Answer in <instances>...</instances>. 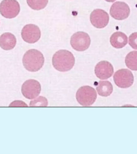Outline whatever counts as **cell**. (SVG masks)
I'll list each match as a JSON object with an SVG mask.
<instances>
[{"instance_id": "6da1fadb", "label": "cell", "mask_w": 137, "mask_h": 154, "mask_svg": "<svg viewBox=\"0 0 137 154\" xmlns=\"http://www.w3.org/2000/svg\"><path fill=\"white\" fill-rule=\"evenodd\" d=\"M75 63V58L71 52L62 49L56 51L52 58V64L55 69L61 72L70 70Z\"/></svg>"}, {"instance_id": "7a4b0ae2", "label": "cell", "mask_w": 137, "mask_h": 154, "mask_svg": "<svg viewBox=\"0 0 137 154\" xmlns=\"http://www.w3.org/2000/svg\"><path fill=\"white\" fill-rule=\"evenodd\" d=\"M44 59L41 52L35 49L27 51L24 54L23 63L27 70L36 72L39 70L44 65Z\"/></svg>"}, {"instance_id": "3957f363", "label": "cell", "mask_w": 137, "mask_h": 154, "mask_svg": "<svg viewBox=\"0 0 137 154\" xmlns=\"http://www.w3.org/2000/svg\"><path fill=\"white\" fill-rule=\"evenodd\" d=\"M77 101L83 106H90L95 102L97 94L94 88L89 85H85L79 88L76 93Z\"/></svg>"}, {"instance_id": "277c9868", "label": "cell", "mask_w": 137, "mask_h": 154, "mask_svg": "<svg viewBox=\"0 0 137 154\" xmlns=\"http://www.w3.org/2000/svg\"><path fill=\"white\" fill-rule=\"evenodd\" d=\"M71 45L73 49L78 51H83L89 48L91 43L90 36L86 32L79 31L71 37Z\"/></svg>"}, {"instance_id": "5b68a950", "label": "cell", "mask_w": 137, "mask_h": 154, "mask_svg": "<svg viewBox=\"0 0 137 154\" xmlns=\"http://www.w3.org/2000/svg\"><path fill=\"white\" fill-rule=\"evenodd\" d=\"M20 11V5L16 0H3L0 4V13L7 19L15 17Z\"/></svg>"}, {"instance_id": "8992f818", "label": "cell", "mask_w": 137, "mask_h": 154, "mask_svg": "<svg viewBox=\"0 0 137 154\" xmlns=\"http://www.w3.org/2000/svg\"><path fill=\"white\" fill-rule=\"evenodd\" d=\"M114 82L118 87L122 88H129L134 82V77L129 70L122 69L117 71L114 75Z\"/></svg>"}, {"instance_id": "52a82bcc", "label": "cell", "mask_w": 137, "mask_h": 154, "mask_svg": "<svg viewBox=\"0 0 137 154\" xmlns=\"http://www.w3.org/2000/svg\"><path fill=\"white\" fill-rule=\"evenodd\" d=\"M41 88L40 83L33 79L26 81L21 87V92L26 98L32 100L37 97L40 93Z\"/></svg>"}, {"instance_id": "ba28073f", "label": "cell", "mask_w": 137, "mask_h": 154, "mask_svg": "<svg viewBox=\"0 0 137 154\" xmlns=\"http://www.w3.org/2000/svg\"><path fill=\"white\" fill-rule=\"evenodd\" d=\"M22 37L25 42L29 43H36L41 36L39 28L34 24H28L24 26L21 32Z\"/></svg>"}, {"instance_id": "9c48e42d", "label": "cell", "mask_w": 137, "mask_h": 154, "mask_svg": "<svg viewBox=\"0 0 137 154\" xmlns=\"http://www.w3.org/2000/svg\"><path fill=\"white\" fill-rule=\"evenodd\" d=\"M130 13L128 5L123 2L117 1L112 5L110 10L111 16L118 20H123L127 19Z\"/></svg>"}, {"instance_id": "30bf717a", "label": "cell", "mask_w": 137, "mask_h": 154, "mask_svg": "<svg viewBox=\"0 0 137 154\" xmlns=\"http://www.w3.org/2000/svg\"><path fill=\"white\" fill-rule=\"evenodd\" d=\"M108 13L103 10L96 9L90 14V21L93 26L98 29L103 28L108 25L109 21Z\"/></svg>"}, {"instance_id": "8fae6325", "label": "cell", "mask_w": 137, "mask_h": 154, "mask_svg": "<svg viewBox=\"0 0 137 154\" xmlns=\"http://www.w3.org/2000/svg\"><path fill=\"white\" fill-rule=\"evenodd\" d=\"M114 72L112 65L108 61H101L95 67V74L96 76L100 79H107L110 78L113 75Z\"/></svg>"}, {"instance_id": "7c38bea8", "label": "cell", "mask_w": 137, "mask_h": 154, "mask_svg": "<svg viewBox=\"0 0 137 154\" xmlns=\"http://www.w3.org/2000/svg\"><path fill=\"white\" fill-rule=\"evenodd\" d=\"M15 36L10 32H5L0 37V47L5 50L13 49L16 44Z\"/></svg>"}, {"instance_id": "4fadbf2b", "label": "cell", "mask_w": 137, "mask_h": 154, "mask_svg": "<svg viewBox=\"0 0 137 154\" xmlns=\"http://www.w3.org/2000/svg\"><path fill=\"white\" fill-rule=\"evenodd\" d=\"M111 44L116 49H121L127 45L128 38L123 32H116L113 33L110 38Z\"/></svg>"}, {"instance_id": "5bb4252c", "label": "cell", "mask_w": 137, "mask_h": 154, "mask_svg": "<svg viewBox=\"0 0 137 154\" xmlns=\"http://www.w3.org/2000/svg\"><path fill=\"white\" fill-rule=\"evenodd\" d=\"M96 90L98 94L103 97L110 96L113 91V85L111 83L108 81H100Z\"/></svg>"}, {"instance_id": "9a60e30c", "label": "cell", "mask_w": 137, "mask_h": 154, "mask_svg": "<svg viewBox=\"0 0 137 154\" xmlns=\"http://www.w3.org/2000/svg\"><path fill=\"white\" fill-rule=\"evenodd\" d=\"M127 67L133 71H137V51H132L129 53L125 59Z\"/></svg>"}, {"instance_id": "2e32d148", "label": "cell", "mask_w": 137, "mask_h": 154, "mask_svg": "<svg viewBox=\"0 0 137 154\" xmlns=\"http://www.w3.org/2000/svg\"><path fill=\"white\" fill-rule=\"evenodd\" d=\"M28 5L35 10H40L45 8L49 0H26Z\"/></svg>"}, {"instance_id": "e0dca14e", "label": "cell", "mask_w": 137, "mask_h": 154, "mask_svg": "<svg viewBox=\"0 0 137 154\" xmlns=\"http://www.w3.org/2000/svg\"><path fill=\"white\" fill-rule=\"evenodd\" d=\"M47 100L43 96H39L35 99L31 101L30 106L31 107H46L48 106Z\"/></svg>"}, {"instance_id": "ac0fdd59", "label": "cell", "mask_w": 137, "mask_h": 154, "mask_svg": "<svg viewBox=\"0 0 137 154\" xmlns=\"http://www.w3.org/2000/svg\"><path fill=\"white\" fill-rule=\"evenodd\" d=\"M129 43L133 49L137 50V32H133L129 36Z\"/></svg>"}, {"instance_id": "d6986e66", "label": "cell", "mask_w": 137, "mask_h": 154, "mask_svg": "<svg viewBox=\"0 0 137 154\" xmlns=\"http://www.w3.org/2000/svg\"><path fill=\"white\" fill-rule=\"evenodd\" d=\"M9 106H28L27 105L22 101H15L12 102Z\"/></svg>"}, {"instance_id": "ffe728a7", "label": "cell", "mask_w": 137, "mask_h": 154, "mask_svg": "<svg viewBox=\"0 0 137 154\" xmlns=\"http://www.w3.org/2000/svg\"><path fill=\"white\" fill-rule=\"evenodd\" d=\"M105 1L108 2H114V1H115L116 0H105Z\"/></svg>"}]
</instances>
